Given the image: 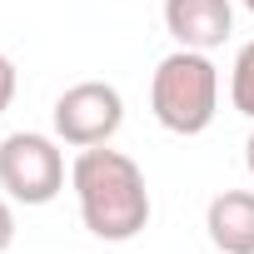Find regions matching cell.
<instances>
[{
  "instance_id": "9c48e42d",
  "label": "cell",
  "mask_w": 254,
  "mask_h": 254,
  "mask_svg": "<svg viewBox=\"0 0 254 254\" xmlns=\"http://www.w3.org/2000/svg\"><path fill=\"white\" fill-rule=\"evenodd\" d=\"M15 244V209H10V199L0 194V254H5Z\"/></svg>"
},
{
  "instance_id": "5b68a950",
  "label": "cell",
  "mask_w": 254,
  "mask_h": 254,
  "mask_svg": "<svg viewBox=\"0 0 254 254\" xmlns=\"http://www.w3.org/2000/svg\"><path fill=\"white\" fill-rule=\"evenodd\" d=\"M165 30L185 50H219L234 35V5L229 0H165Z\"/></svg>"
},
{
  "instance_id": "6da1fadb",
  "label": "cell",
  "mask_w": 254,
  "mask_h": 254,
  "mask_svg": "<svg viewBox=\"0 0 254 254\" xmlns=\"http://www.w3.org/2000/svg\"><path fill=\"white\" fill-rule=\"evenodd\" d=\"M70 190L80 199V219L95 239L125 244L150 224V185L145 170L110 145H90L70 165Z\"/></svg>"
},
{
  "instance_id": "8fae6325",
  "label": "cell",
  "mask_w": 254,
  "mask_h": 254,
  "mask_svg": "<svg viewBox=\"0 0 254 254\" xmlns=\"http://www.w3.org/2000/svg\"><path fill=\"white\" fill-rule=\"evenodd\" d=\"M239 5H244V10H249V15H254V0H239Z\"/></svg>"
},
{
  "instance_id": "ba28073f",
  "label": "cell",
  "mask_w": 254,
  "mask_h": 254,
  "mask_svg": "<svg viewBox=\"0 0 254 254\" xmlns=\"http://www.w3.org/2000/svg\"><path fill=\"white\" fill-rule=\"evenodd\" d=\"M15 85H20V75H15V65H10V55L0 50V115L10 110V100H15Z\"/></svg>"
},
{
  "instance_id": "3957f363",
  "label": "cell",
  "mask_w": 254,
  "mask_h": 254,
  "mask_svg": "<svg viewBox=\"0 0 254 254\" xmlns=\"http://www.w3.org/2000/svg\"><path fill=\"white\" fill-rule=\"evenodd\" d=\"M0 190L15 204H50L65 190V155L55 135L15 130L0 140Z\"/></svg>"
},
{
  "instance_id": "7a4b0ae2",
  "label": "cell",
  "mask_w": 254,
  "mask_h": 254,
  "mask_svg": "<svg viewBox=\"0 0 254 254\" xmlns=\"http://www.w3.org/2000/svg\"><path fill=\"white\" fill-rule=\"evenodd\" d=\"M150 110L170 135H204L219 115V70L204 50H170L150 80Z\"/></svg>"
},
{
  "instance_id": "30bf717a",
  "label": "cell",
  "mask_w": 254,
  "mask_h": 254,
  "mask_svg": "<svg viewBox=\"0 0 254 254\" xmlns=\"http://www.w3.org/2000/svg\"><path fill=\"white\" fill-rule=\"evenodd\" d=\"M244 165H249V180H254V130H249V140H244Z\"/></svg>"
},
{
  "instance_id": "277c9868",
  "label": "cell",
  "mask_w": 254,
  "mask_h": 254,
  "mask_svg": "<svg viewBox=\"0 0 254 254\" xmlns=\"http://www.w3.org/2000/svg\"><path fill=\"white\" fill-rule=\"evenodd\" d=\"M50 120H55V140L60 145H75V150L110 145L120 135V125H125V95L110 80H80L55 100Z\"/></svg>"
},
{
  "instance_id": "8992f818",
  "label": "cell",
  "mask_w": 254,
  "mask_h": 254,
  "mask_svg": "<svg viewBox=\"0 0 254 254\" xmlns=\"http://www.w3.org/2000/svg\"><path fill=\"white\" fill-rule=\"evenodd\" d=\"M209 244L219 254H254V190H224L204 209Z\"/></svg>"
},
{
  "instance_id": "52a82bcc",
  "label": "cell",
  "mask_w": 254,
  "mask_h": 254,
  "mask_svg": "<svg viewBox=\"0 0 254 254\" xmlns=\"http://www.w3.org/2000/svg\"><path fill=\"white\" fill-rule=\"evenodd\" d=\"M229 100H234L239 115L254 120V40L239 45V55H234V65H229Z\"/></svg>"
}]
</instances>
